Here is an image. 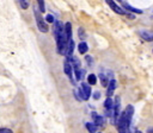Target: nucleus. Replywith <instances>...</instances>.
I'll list each match as a JSON object with an SVG mask.
<instances>
[{"label": "nucleus", "instance_id": "1", "mask_svg": "<svg viewBox=\"0 0 153 133\" xmlns=\"http://www.w3.org/2000/svg\"><path fill=\"white\" fill-rule=\"evenodd\" d=\"M71 38H68L65 33V31L62 32V34L56 39V51L57 53L60 55H66V50H67V44H68V40Z\"/></svg>", "mask_w": 153, "mask_h": 133}, {"label": "nucleus", "instance_id": "2", "mask_svg": "<svg viewBox=\"0 0 153 133\" xmlns=\"http://www.w3.org/2000/svg\"><path fill=\"white\" fill-rule=\"evenodd\" d=\"M39 12H41V11H39ZM39 12H38V10H37V7L33 8V13H35V19H36L37 27H38V30H39L41 32L45 33V32H48V24H47V21L42 18V15H41Z\"/></svg>", "mask_w": 153, "mask_h": 133}, {"label": "nucleus", "instance_id": "3", "mask_svg": "<svg viewBox=\"0 0 153 133\" xmlns=\"http://www.w3.org/2000/svg\"><path fill=\"white\" fill-rule=\"evenodd\" d=\"M79 90H80V94H81L82 100H88L90 99V96H91V86L88 83L82 82L81 83V87L79 88Z\"/></svg>", "mask_w": 153, "mask_h": 133}, {"label": "nucleus", "instance_id": "4", "mask_svg": "<svg viewBox=\"0 0 153 133\" xmlns=\"http://www.w3.org/2000/svg\"><path fill=\"white\" fill-rule=\"evenodd\" d=\"M63 69H65V74L68 76V78L71 80L72 83H74L73 81V76H72V71H73V68H72V63L69 61H65V64H63Z\"/></svg>", "mask_w": 153, "mask_h": 133}, {"label": "nucleus", "instance_id": "5", "mask_svg": "<svg viewBox=\"0 0 153 133\" xmlns=\"http://www.w3.org/2000/svg\"><path fill=\"white\" fill-rule=\"evenodd\" d=\"M63 32V25L61 21H54V34H55V39H57Z\"/></svg>", "mask_w": 153, "mask_h": 133}, {"label": "nucleus", "instance_id": "6", "mask_svg": "<svg viewBox=\"0 0 153 133\" xmlns=\"http://www.w3.org/2000/svg\"><path fill=\"white\" fill-rule=\"evenodd\" d=\"M105 2L110 6V8H111L114 12H116V13H118V14H126V12H124V11H123V10H122V8H121L114 0H105Z\"/></svg>", "mask_w": 153, "mask_h": 133}, {"label": "nucleus", "instance_id": "7", "mask_svg": "<svg viewBox=\"0 0 153 133\" xmlns=\"http://www.w3.org/2000/svg\"><path fill=\"white\" fill-rule=\"evenodd\" d=\"M92 119H93V124L97 126V127H103L104 126V118L98 115L96 112H92Z\"/></svg>", "mask_w": 153, "mask_h": 133}, {"label": "nucleus", "instance_id": "8", "mask_svg": "<svg viewBox=\"0 0 153 133\" xmlns=\"http://www.w3.org/2000/svg\"><path fill=\"white\" fill-rule=\"evenodd\" d=\"M140 37L146 40V42H153V31H148V30H142L139 32Z\"/></svg>", "mask_w": 153, "mask_h": 133}, {"label": "nucleus", "instance_id": "9", "mask_svg": "<svg viewBox=\"0 0 153 133\" xmlns=\"http://www.w3.org/2000/svg\"><path fill=\"white\" fill-rule=\"evenodd\" d=\"M73 51H74V40L71 38L69 40H68V44H67V50H66V57H67V59L68 58H71L72 56H73Z\"/></svg>", "mask_w": 153, "mask_h": 133}, {"label": "nucleus", "instance_id": "10", "mask_svg": "<svg viewBox=\"0 0 153 133\" xmlns=\"http://www.w3.org/2000/svg\"><path fill=\"white\" fill-rule=\"evenodd\" d=\"M115 89H116V81H115V80H110V82H109V84H108V91H106L108 97H111V96H112Z\"/></svg>", "mask_w": 153, "mask_h": 133}, {"label": "nucleus", "instance_id": "11", "mask_svg": "<svg viewBox=\"0 0 153 133\" xmlns=\"http://www.w3.org/2000/svg\"><path fill=\"white\" fill-rule=\"evenodd\" d=\"M112 106H114V101L111 97H106L104 101V107L106 109V112H112Z\"/></svg>", "mask_w": 153, "mask_h": 133}, {"label": "nucleus", "instance_id": "12", "mask_svg": "<svg viewBox=\"0 0 153 133\" xmlns=\"http://www.w3.org/2000/svg\"><path fill=\"white\" fill-rule=\"evenodd\" d=\"M123 6H124V8L126 10H128V11H130V12H133V13H136V14H141L142 13V11L141 10H139V8H135V7H133V6H130L128 2H123Z\"/></svg>", "mask_w": 153, "mask_h": 133}, {"label": "nucleus", "instance_id": "13", "mask_svg": "<svg viewBox=\"0 0 153 133\" xmlns=\"http://www.w3.org/2000/svg\"><path fill=\"white\" fill-rule=\"evenodd\" d=\"M63 31L66 33V36L68 38H72V24L71 23H66L63 26Z\"/></svg>", "mask_w": 153, "mask_h": 133}, {"label": "nucleus", "instance_id": "14", "mask_svg": "<svg viewBox=\"0 0 153 133\" xmlns=\"http://www.w3.org/2000/svg\"><path fill=\"white\" fill-rule=\"evenodd\" d=\"M87 50H88V46H87V44H86L85 42L79 43V45H78V51H79L81 55L86 53V52H87Z\"/></svg>", "mask_w": 153, "mask_h": 133}, {"label": "nucleus", "instance_id": "15", "mask_svg": "<svg viewBox=\"0 0 153 133\" xmlns=\"http://www.w3.org/2000/svg\"><path fill=\"white\" fill-rule=\"evenodd\" d=\"M97 80H98V77H97L94 74H90V75L87 76V83H88L90 86H94V84L97 83Z\"/></svg>", "mask_w": 153, "mask_h": 133}, {"label": "nucleus", "instance_id": "16", "mask_svg": "<svg viewBox=\"0 0 153 133\" xmlns=\"http://www.w3.org/2000/svg\"><path fill=\"white\" fill-rule=\"evenodd\" d=\"M85 127H86V129L90 133H96V131H97V126L93 122H86L85 124Z\"/></svg>", "mask_w": 153, "mask_h": 133}, {"label": "nucleus", "instance_id": "17", "mask_svg": "<svg viewBox=\"0 0 153 133\" xmlns=\"http://www.w3.org/2000/svg\"><path fill=\"white\" fill-rule=\"evenodd\" d=\"M99 78H100V83H102V86H103V87H108V84H109V82H110L109 78H108L104 74H100V75H99Z\"/></svg>", "mask_w": 153, "mask_h": 133}, {"label": "nucleus", "instance_id": "18", "mask_svg": "<svg viewBox=\"0 0 153 133\" xmlns=\"http://www.w3.org/2000/svg\"><path fill=\"white\" fill-rule=\"evenodd\" d=\"M18 2H19L20 7L23 10H26L29 7V5H30V0H18Z\"/></svg>", "mask_w": 153, "mask_h": 133}, {"label": "nucleus", "instance_id": "19", "mask_svg": "<svg viewBox=\"0 0 153 133\" xmlns=\"http://www.w3.org/2000/svg\"><path fill=\"white\" fill-rule=\"evenodd\" d=\"M38 2V7L41 12H45V6H44V0H37Z\"/></svg>", "mask_w": 153, "mask_h": 133}, {"label": "nucleus", "instance_id": "20", "mask_svg": "<svg viewBox=\"0 0 153 133\" xmlns=\"http://www.w3.org/2000/svg\"><path fill=\"white\" fill-rule=\"evenodd\" d=\"M44 20H45L47 23H54V21H55V20H54V17H53L51 14H47Z\"/></svg>", "mask_w": 153, "mask_h": 133}, {"label": "nucleus", "instance_id": "21", "mask_svg": "<svg viewBox=\"0 0 153 133\" xmlns=\"http://www.w3.org/2000/svg\"><path fill=\"white\" fill-rule=\"evenodd\" d=\"M0 133H13L10 128H0Z\"/></svg>", "mask_w": 153, "mask_h": 133}, {"label": "nucleus", "instance_id": "22", "mask_svg": "<svg viewBox=\"0 0 153 133\" xmlns=\"http://www.w3.org/2000/svg\"><path fill=\"white\" fill-rule=\"evenodd\" d=\"M79 37H80L81 39L85 38V34H84V30H82V28H79Z\"/></svg>", "mask_w": 153, "mask_h": 133}, {"label": "nucleus", "instance_id": "23", "mask_svg": "<svg viewBox=\"0 0 153 133\" xmlns=\"http://www.w3.org/2000/svg\"><path fill=\"white\" fill-rule=\"evenodd\" d=\"M99 96H100V93H99V91H94V93H93V99H94V100H98Z\"/></svg>", "mask_w": 153, "mask_h": 133}, {"label": "nucleus", "instance_id": "24", "mask_svg": "<svg viewBox=\"0 0 153 133\" xmlns=\"http://www.w3.org/2000/svg\"><path fill=\"white\" fill-rule=\"evenodd\" d=\"M86 61H87V63H88V64H92V57L86 56Z\"/></svg>", "mask_w": 153, "mask_h": 133}, {"label": "nucleus", "instance_id": "25", "mask_svg": "<svg viewBox=\"0 0 153 133\" xmlns=\"http://www.w3.org/2000/svg\"><path fill=\"white\" fill-rule=\"evenodd\" d=\"M147 133H153V127L148 128V129H147Z\"/></svg>", "mask_w": 153, "mask_h": 133}, {"label": "nucleus", "instance_id": "26", "mask_svg": "<svg viewBox=\"0 0 153 133\" xmlns=\"http://www.w3.org/2000/svg\"><path fill=\"white\" fill-rule=\"evenodd\" d=\"M98 133H100V132H98Z\"/></svg>", "mask_w": 153, "mask_h": 133}]
</instances>
